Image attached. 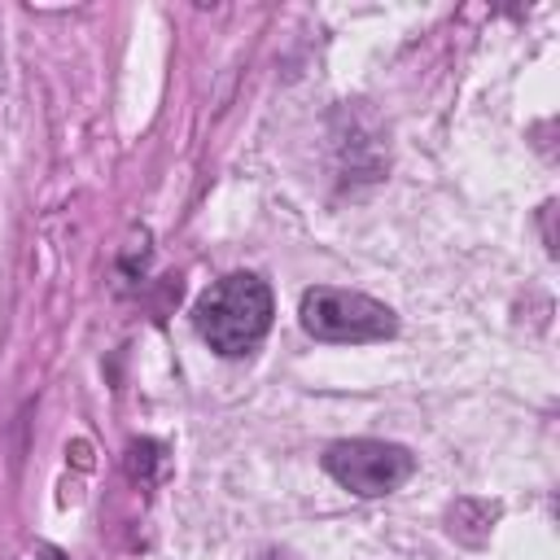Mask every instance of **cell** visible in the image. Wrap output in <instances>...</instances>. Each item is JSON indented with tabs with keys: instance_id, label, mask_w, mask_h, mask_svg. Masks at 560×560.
Wrapping results in <instances>:
<instances>
[{
	"instance_id": "6da1fadb",
	"label": "cell",
	"mask_w": 560,
	"mask_h": 560,
	"mask_svg": "<svg viewBox=\"0 0 560 560\" xmlns=\"http://www.w3.org/2000/svg\"><path fill=\"white\" fill-rule=\"evenodd\" d=\"M271 311H276V302H271L267 280H258L249 271H232L197 298L192 324L210 350H219L223 359H241L267 337Z\"/></svg>"
},
{
	"instance_id": "7a4b0ae2",
	"label": "cell",
	"mask_w": 560,
	"mask_h": 560,
	"mask_svg": "<svg viewBox=\"0 0 560 560\" xmlns=\"http://www.w3.org/2000/svg\"><path fill=\"white\" fill-rule=\"evenodd\" d=\"M298 319L315 341H385L398 332V315L385 302L328 284L302 293Z\"/></svg>"
},
{
	"instance_id": "3957f363",
	"label": "cell",
	"mask_w": 560,
	"mask_h": 560,
	"mask_svg": "<svg viewBox=\"0 0 560 560\" xmlns=\"http://www.w3.org/2000/svg\"><path fill=\"white\" fill-rule=\"evenodd\" d=\"M324 472L332 481H341L346 490L363 494V499H376V494H389L398 490L411 472H416V459L407 446L398 442H381V438H350V442H332L324 451Z\"/></svg>"
},
{
	"instance_id": "277c9868",
	"label": "cell",
	"mask_w": 560,
	"mask_h": 560,
	"mask_svg": "<svg viewBox=\"0 0 560 560\" xmlns=\"http://www.w3.org/2000/svg\"><path fill=\"white\" fill-rule=\"evenodd\" d=\"M494 516H499L494 503H486V499H459V503L446 512V525H451V534H455L459 542L481 547V542L490 538V529H494Z\"/></svg>"
},
{
	"instance_id": "5b68a950",
	"label": "cell",
	"mask_w": 560,
	"mask_h": 560,
	"mask_svg": "<svg viewBox=\"0 0 560 560\" xmlns=\"http://www.w3.org/2000/svg\"><path fill=\"white\" fill-rule=\"evenodd\" d=\"M35 560H66V556H61L57 547H39V551H35Z\"/></svg>"
}]
</instances>
